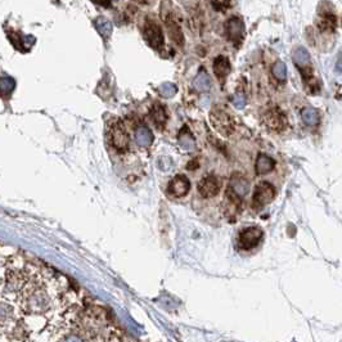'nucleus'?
I'll return each instance as SVG.
<instances>
[{"instance_id": "obj_1", "label": "nucleus", "mask_w": 342, "mask_h": 342, "mask_svg": "<svg viewBox=\"0 0 342 342\" xmlns=\"http://www.w3.org/2000/svg\"><path fill=\"white\" fill-rule=\"evenodd\" d=\"M108 136H110L111 146L114 148V151L120 152V153L128 151L130 146V135L121 120H116L110 126Z\"/></svg>"}, {"instance_id": "obj_2", "label": "nucleus", "mask_w": 342, "mask_h": 342, "mask_svg": "<svg viewBox=\"0 0 342 342\" xmlns=\"http://www.w3.org/2000/svg\"><path fill=\"white\" fill-rule=\"evenodd\" d=\"M262 238V230L258 227H248L242 229L238 234V247L250 251L258 246Z\"/></svg>"}, {"instance_id": "obj_3", "label": "nucleus", "mask_w": 342, "mask_h": 342, "mask_svg": "<svg viewBox=\"0 0 342 342\" xmlns=\"http://www.w3.org/2000/svg\"><path fill=\"white\" fill-rule=\"evenodd\" d=\"M241 206H242V195H238L232 187L228 185V189L225 192L224 197L225 216L230 219V221H234V219L241 212Z\"/></svg>"}, {"instance_id": "obj_4", "label": "nucleus", "mask_w": 342, "mask_h": 342, "mask_svg": "<svg viewBox=\"0 0 342 342\" xmlns=\"http://www.w3.org/2000/svg\"><path fill=\"white\" fill-rule=\"evenodd\" d=\"M210 120L213 128L219 132H221L223 135H229L234 130V121H233L232 116H229L225 111L215 108L210 114Z\"/></svg>"}, {"instance_id": "obj_5", "label": "nucleus", "mask_w": 342, "mask_h": 342, "mask_svg": "<svg viewBox=\"0 0 342 342\" xmlns=\"http://www.w3.org/2000/svg\"><path fill=\"white\" fill-rule=\"evenodd\" d=\"M274 197H276L274 187L270 183L261 181L260 184L256 185V189H255L254 197H252V206L254 209H261L272 202Z\"/></svg>"}, {"instance_id": "obj_6", "label": "nucleus", "mask_w": 342, "mask_h": 342, "mask_svg": "<svg viewBox=\"0 0 342 342\" xmlns=\"http://www.w3.org/2000/svg\"><path fill=\"white\" fill-rule=\"evenodd\" d=\"M144 39L147 40V43L151 45L153 49H160L163 47V33H162L161 27L158 26L155 21H148L146 23L143 30Z\"/></svg>"}, {"instance_id": "obj_7", "label": "nucleus", "mask_w": 342, "mask_h": 342, "mask_svg": "<svg viewBox=\"0 0 342 342\" xmlns=\"http://www.w3.org/2000/svg\"><path fill=\"white\" fill-rule=\"evenodd\" d=\"M221 188V180L215 175H207L198 183V192L203 198H213Z\"/></svg>"}, {"instance_id": "obj_8", "label": "nucleus", "mask_w": 342, "mask_h": 342, "mask_svg": "<svg viewBox=\"0 0 342 342\" xmlns=\"http://www.w3.org/2000/svg\"><path fill=\"white\" fill-rule=\"evenodd\" d=\"M191 189V181L185 175H175L167 185V192L175 198H181L188 195Z\"/></svg>"}, {"instance_id": "obj_9", "label": "nucleus", "mask_w": 342, "mask_h": 342, "mask_svg": "<svg viewBox=\"0 0 342 342\" xmlns=\"http://www.w3.org/2000/svg\"><path fill=\"white\" fill-rule=\"evenodd\" d=\"M264 120L268 128H270L272 130H277V131L283 130L287 125L286 116L279 110H270L268 114H265Z\"/></svg>"}, {"instance_id": "obj_10", "label": "nucleus", "mask_w": 342, "mask_h": 342, "mask_svg": "<svg viewBox=\"0 0 342 342\" xmlns=\"http://www.w3.org/2000/svg\"><path fill=\"white\" fill-rule=\"evenodd\" d=\"M225 29H227V35L233 43H237L242 39L243 35V23L242 21L239 18H230L228 21V23L225 25Z\"/></svg>"}, {"instance_id": "obj_11", "label": "nucleus", "mask_w": 342, "mask_h": 342, "mask_svg": "<svg viewBox=\"0 0 342 342\" xmlns=\"http://www.w3.org/2000/svg\"><path fill=\"white\" fill-rule=\"evenodd\" d=\"M166 26H167V31L170 33V37L173 39L174 43H177L178 45H183L184 43V36H183V33H181L180 27L175 22V19L173 17H167L166 18Z\"/></svg>"}, {"instance_id": "obj_12", "label": "nucleus", "mask_w": 342, "mask_h": 342, "mask_svg": "<svg viewBox=\"0 0 342 342\" xmlns=\"http://www.w3.org/2000/svg\"><path fill=\"white\" fill-rule=\"evenodd\" d=\"M229 71H230V63H229L228 58H225L223 55L217 57L215 59V62H213V72H215V75L219 79H223L229 74Z\"/></svg>"}, {"instance_id": "obj_13", "label": "nucleus", "mask_w": 342, "mask_h": 342, "mask_svg": "<svg viewBox=\"0 0 342 342\" xmlns=\"http://www.w3.org/2000/svg\"><path fill=\"white\" fill-rule=\"evenodd\" d=\"M274 165H276V162L273 161L272 158L268 157L266 155H260L256 161V173L259 175H264V174L272 171L274 169Z\"/></svg>"}, {"instance_id": "obj_14", "label": "nucleus", "mask_w": 342, "mask_h": 342, "mask_svg": "<svg viewBox=\"0 0 342 342\" xmlns=\"http://www.w3.org/2000/svg\"><path fill=\"white\" fill-rule=\"evenodd\" d=\"M151 117L153 120L156 125L158 126V129H162L166 124L167 120V114H166V110L162 106H153V108L151 110Z\"/></svg>"}, {"instance_id": "obj_15", "label": "nucleus", "mask_w": 342, "mask_h": 342, "mask_svg": "<svg viewBox=\"0 0 342 342\" xmlns=\"http://www.w3.org/2000/svg\"><path fill=\"white\" fill-rule=\"evenodd\" d=\"M301 117L302 121L309 126L318 125L320 121V116L318 114V111L314 110V108H310V107H306V108L301 111Z\"/></svg>"}, {"instance_id": "obj_16", "label": "nucleus", "mask_w": 342, "mask_h": 342, "mask_svg": "<svg viewBox=\"0 0 342 342\" xmlns=\"http://www.w3.org/2000/svg\"><path fill=\"white\" fill-rule=\"evenodd\" d=\"M94 26H96L97 31L103 37H108L111 35V33H112V23H111L108 19L103 18V17L97 18L96 22H94Z\"/></svg>"}, {"instance_id": "obj_17", "label": "nucleus", "mask_w": 342, "mask_h": 342, "mask_svg": "<svg viewBox=\"0 0 342 342\" xmlns=\"http://www.w3.org/2000/svg\"><path fill=\"white\" fill-rule=\"evenodd\" d=\"M195 85L197 89H201V90H205V89H209L210 86V79L207 76L206 72H201V74L197 76L195 81Z\"/></svg>"}, {"instance_id": "obj_18", "label": "nucleus", "mask_w": 342, "mask_h": 342, "mask_svg": "<svg viewBox=\"0 0 342 342\" xmlns=\"http://www.w3.org/2000/svg\"><path fill=\"white\" fill-rule=\"evenodd\" d=\"M13 88H15V80L11 78H7V76H4V78L1 79V90H3L4 94L11 93L12 90H13Z\"/></svg>"}, {"instance_id": "obj_19", "label": "nucleus", "mask_w": 342, "mask_h": 342, "mask_svg": "<svg viewBox=\"0 0 342 342\" xmlns=\"http://www.w3.org/2000/svg\"><path fill=\"white\" fill-rule=\"evenodd\" d=\"M274 75H276L278 79H282L283 80L286 78V67H284L283 63H277L274 66Z\"/></svg>"}, {"instance_id": "obj_20", "label": "nucleus", "mask_w": 342, "mask_h": 342, "mask_svg": "<svg viewBox=\"0 0 342 342\" xmlns=\"http://www.w3.org/2000/svg\"><path fill=\"white\" fill-rule=\"evenodd\" d=\"M212 7L216 11H223L224 8H227L229 5V0H211Z\"/></svg>"}, {"instance_id": "obj_21", "label": "nucleus", "mask_w": 342, "mask_h": 342, "mask_svg": "<svg viewBox=\"0 0 342 342\" xmlns=\"http://www.w3.org/2000/svg\"><path fill=\"white\" fill-rule=\"evenodd\" d=\"M161 90L163 92V94H165V96L170 97V96H173L174 93L177 92V88H175L173 84H165L163 86H162Z\"/></svg>"}, {"instance_id": "obj_22", "label": "nucleus", "mask_w": 342, "mask_h": 342, "mask_svg": "<svg viewBox=\"0 0 342 342\" xmlns=\"http://www.w3.org/2000/svg\"><path fill=\"white\" fill-rule=\"evenodd\" d=\"M94 3L99 4V5H103V7H108L114 0H93Z\"/></svg>"}]
</instances>
